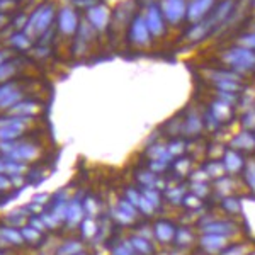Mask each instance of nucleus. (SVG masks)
I'll list each match as a JSON object with an SVG mask.
<instances>
[{
  "mask_svg": "<svg viewBox=\"0 0 255 255\" xmlns=\"http://www.w3.org/2000/svg\"><path fill=\"white\" fill-rule=\"evenodd\" d=\"M32 203L39 204V206H46V204L51 201V196L48 194V192H38V194H34L31 197Z\"/></svg>",
  "mask_w": 255,
  "mask_h": 255,
  "instance_id": "nucleus-15",
  "label": "nucleus"
},
{
  "mask_svg": "<svg viewBox=\"0 0 255 255\" xmlns=\"http://www.w3.org/2000/svg\"><path fill=\"white\" fill-rule=\"evenodd\" d=\"M0 238L7 244L9 249H19V247H24V237L22 232L19 228H14V226L3 225L0 223Z\"/></svg>",
  "mask_w": 255,
  "mask_h": 255,
  "instance_id": "nucleus-5",
  "label": "nucleus"
},
{
  "mask_svg": "<svg viewBox=\"0 0 255 255\" xmlns=\"http://www.w3.org/2000/svg\"><path fill=\"white\" fill-rule=\"evenodd\" d=\"M10 191H14L12 182H10V177L0 174V194H7V192H10Z\"/></svg>",
  "mask_w": 255,
  "mask_h": 255,
  "instance_id": "nucleus-14",
  "label": "nucleus"
},
{
  "mask_svg": "<svg viewBox=\"0 0 255 255\" xmlns=\"http://www.w3.org/2000/svg\"><path fill=\"white\" fill-rule=\"evenodd\" d=\"M10 182H12V187L14 189H20L22 186H26L27 175H14V177H10Z\"/></svg>",
  "mask_w": 255,
  "mask_h": 255,
  "instance_id": "nucleus-16",
  "label": "nucleus"
},
{
  "mask_svg": "<svg viewBox=\"0 0 255 255\" xmlns=\"http://www.w3.org/2000/svg\"><path fill=\"white\" fill-rule=\"evenodd\" d=\"M24 99L22 89L19 87L17 82H5V84H0V113H9L17 102Z\"/></svg>",
  "mask_w": 255,
  "mask_h": 255,
  "instance_id": "nucleus-3",
  "label": "nucleus"
},
{
  "mask_svg": "<svg viewBox=\"0 0 255 255\" xmlns=\"http://www.w3.org/2000/svg\"><path fill=\"white\" fill-rule=\"evenodd\" d=\"M39 109L41 106L38 104V102L34 101H29V99H22L20 102H17V104L12 108L9 113L5 114H12V116H22V118H34L39 114Z\"/></svg>",
  "mask_w": 255,
  "mask_h": 255,
  "instance_id": "nucleus-6",
  "label": "nucleus"
},
{
  "mask_svg": "<svg viewBox=\"0 0 255 255\" xmlns=\"http://www.w3.org/2000/svg\"><path fill=\"white\" fill-rule=\"evenodd\" d=\"M27 225H31V226H32V228L39 230V232H41V233H44V235H46L48 228H46V225H44L43 218H41L39 215L32 216V218H31V220H29V223H27Z\"/></svg>",
  "mask_w": 255,
  "mask_h": 255,
  "instance_id": "nucleus-13",
  "label": "nucleus"
},
{
  "mask_svg": "<svg viewBox=\"0 0 255 255\" xmlns=\"http://www.w3.org/2000/svg\"><path fill=\"white\" fill-rule=\"evenodd\" d=\"M19 60H9L0 67V84H5V82H12V79L15 77L19 68Z\"/></svg>",
  "mask_w": 255,
  "mask_h": 255,
  "instance_id": "nucleus-8",
  "label": "nucleus"
},
{
  "mask_svg": "<svg viewBox=\"0 0 255 255\" xmlns=\"http://www.w3.org/2000/svg\"><path fill=\"white\" fill-rule=\"evenodd\" d=\"M32 218L29 208H27V204H20L17 208H12L10 211H7L5 215L0 218V223L3 225H9V226H14V228H24L27 223H29V220Z\"/></svg>",
  "mask_w": 255,
  "mask_h": 255,
  "instance_id": "nucleus-4",
  "label": "nucleus"
},
{
  "mask_svg": "<svg viewBox=\"0 0 255 255\" xmlns=\"http://www.w3.org/2000/svg\"><path fill=\"white\" fill-rule=\"evenodd\" d=\"M10 58H12L10 49H2V51H0V67H2L5 61H9Z\"/></svg>",
  "mask_w": 255,
  "mask_h": 255,
  "instance_id": "nucleus-17",
  "label": "nucleus"
},
{
  "mask_svg": "<svg viewBox=\"0 0 255 255\" xmlns=\"http://www.w3.org/2000/svg\"><path fill=\"white\" fill-rule=\"evenodd\" d=\"M5 22H7V17L2 14V12H0V27H3V26H5Z\"/></svg>",
  "mask_w": 255,
  "mask_h": 255,
  "instance_id": "nucleus-18",
  "label": "nucleus"
},
{
  "mask_svg": "<svg viewBox=\"0 0 255 255\" xmlns=\"http://www.w3.org/2000/svg\"><path fill=\"white\" fill-rule=\"evenodd\" d=\"M82 252V244L79 240H65L53 255H75Z\"/></svg>",
  "mask_w": 255,
  "mask_h": 255,
  "instance_id": "nucleus-9",
  "label": "nucleus"
},
{
  "mask_svg": "<svg viewBox=\"0 0 255 255\" xmlns=\"http://www.w3.org/2000/svg\"><path fill=\"white\" fill-rule=\"evenodd\" d=\"M0 255H15L12 252V249H5V250H0Z\"/></svg>",
  "mask_w": 255,
  "mask_h": 255,
  "instance_id": "nucleus-19",
  "label": "nucleus"
},
{
  "mask_svg": "<svg viewBox=\"0 0 255 255\" xmlns=\"http://www.w3.org/2000/svg\"><path fill=\"white\" fill-rule=\"evenodd\" d=\"M75 255H89V254H85V252H79V254H75Z\"/></svg>",
  "mask_w": 255,
  "mask_h": 255,
  "instance_id": "nucleus-21",
  "label": "nucleus"
},
{
  "mask_svg": "<svg viewBox=\"0 0 255 255\" xmlns=\"http://www.w3.org/2000/svg\"><path fill=\"white\" fill-rule=\"evenodd\" d=\"M41 155V146L27 139H15V141H0V157L15 160L20 163L36 162Z\"/></svg>",
  "mask_w": 255,
  "mask_h": 255,
  "instance_id": "nucleus-1",
  "label": "nucleus"
},
{
  "mask_svg": "<svg viewBox=\"0 0 255 255\" xmlns=\"http://www.w3.org/2000/svg\"><path fill=\"white\" fill-rule=\"evenodd\" d=\"M22 232V237H24V244L29 245V247H38L43 244V238H44V233H41L39 230L32 228L31 225H26L24 228H20Z\"/></svg>",
  "mask_w": 255,
  "mask_h": 255,
  "instance_id": "nucleus-7",
  "label": "nucleus"
},
{
  "mask_svg": "<svg viewBox=\"0 0 255 255\" xmlns=\"http://www.w3.org/2000/svg\"><path fill=\"white\" fill-rule=\"evenodd\" d=\"M80 232H82V237L85 238V240H92L94 237L97 235L99 232V225L97 221L94 220V218H85L84 221L80 223Z\"/></svg>",
  "mask_w": 255,
  "mask_h": 255,
  "instance_id": "nucleus-10",
  "label": "nucleus"
},
{
  "mask_svg": "<svg viewBox=\"0 0 255 255\" xmlns=\"http://www.w3.org/2000/svg\"><path fill=\"white\" fill-rule=\"evenodd\" d=\"M32 118L12 116V114H2L0 116V141H15L22 139L26 134Z\"/></svg>",
  "mask_w": 255,
  "mask_h": 255,
  "instance_id": "nucleus-2",
  "label": "nucleus"
},
{
  "mask_svg": "<svg viewBox=\"0 0 255 255\" xmlns=\"http://www.w3.org/2000/svg\"><path fill=\"white\" fill-rule=\"evenodd\" d=\"M5 249H9V247H7L5 242H3L2 238H0V250H5Z\"/></svg>",
  "mask_w": 255,
  "mask_h": 255,
  "instance_id": "nucleus-20",
  "label": "nucleus"
},
{
  "mask_svg": "<svg viewBox=\"0 0 255 255\" xmlns=\"http://www.w3.org/2000/svg\"><path fill=\"white\" fill-rule=\"evenodd\" d=\"M9 43H10L12 48L20 49V51L31 48V39H29V36H27L26 32H14V34L10 36Z\"/></svg>",
  "mask_w": 255,
  "mask_h": 255,
  "instance_id": "nucleus-11",
  "label": "nucleus"
},
{
  "mask_svg": "<svg viewBox=\"0 0 255 255\" xmlns=\"http://www.w3.org/2000/svg\"><path fill=\"white\" fill-rule=\"evenodd\" d=\"M60 27L65 32H70L75 29V15L73 12H70L68 9H63L60 14Z\"/></svg>",
  "mask_w": 255,
  "mask_h": 255,
  "instance_id": "nucleus-12",
  "label": "nucleus"
}]
</instances>
